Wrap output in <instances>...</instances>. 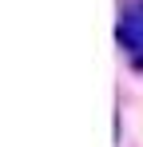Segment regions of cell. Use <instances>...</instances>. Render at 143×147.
<instances>
[{
    "label": "cell",
    "instance_id": "6da1fadb",
    "mask_svg": "<svg viewBox=\"0 0 143 147\" xmlns=\"http://www.w3.org/2000/svg\"><path fill=\"white\" fill-rule=\"evenodd\" d=\"M119 44L131 56V64L143 68V0H127L123 20H119Z\"/></svg>",
    "mask_w": 143,
    "mask_h": 147
}]
</instances>
